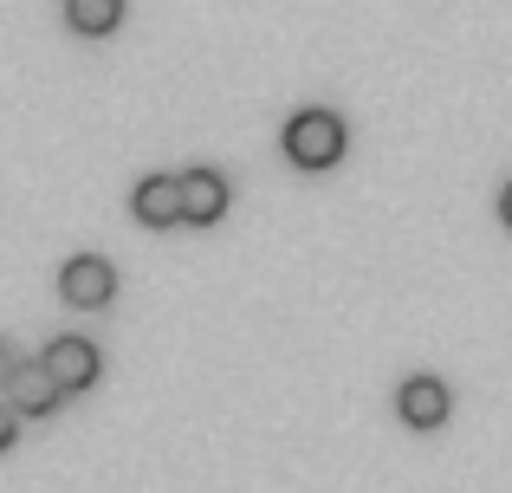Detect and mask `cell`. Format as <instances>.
Masks as SVG:
<instances>
[{
    "mask_svg": "<svg viewBox=\"0 0 512 493\" xmlns=\"http://www.w3.org/2000/svg\"><path fill=\"white\" fill-rule=\"evenodd\" d=\"M0 396L20 409V422L26 416H52V409L65 403V390L52 383V370L39 364V357H33V364H13V377H7V390H0Z\"/></svg>",
    "mask_w": 512,
    "mask_h": 493,
    "instance_id": "5",
    "label": "cell"
},
{
    "mask_svg": "<svg viewBox=\"0 0 512 493\" xmlns=\"http://www.w3.org/2000/svg\"><path fill=\"white\" fill-rule=\"evenodd\" d=\"M13 364H20V357H13V344L0 338V390H7V377H13Z\"/></svg>",
    "mask_w": 512,
    "mask_h": 493,
    "instance_id": "10",
    "label": "cell"
},
{
    "mask_svg": "<svg viewBox=\"0 0 512 493\" xmlns=\"http://www.w3.org/2000/svg\"><path fill=\"white\" fill-rule=\"evenodd\" d=\"M130 208H137L143 228H175L182 221V176H143Z\"/></svg>",
    "mask_w": 512,
    "mask_h": 493,
    "instance_id": "6",
    "label": "cell"
},
{
    "mask_svg": "<svg viewBox=\"0 0 512 493\" xmlns=\"http://www.w3.org/2000/svg\"><path fill=\"white\" fill-rule=\"evenodd\" d=\"M227 215V182L214 176V169H188L182 176V221H195V228H208V221Z\"/></svg>",
    "mask_w": 512,
    "mask_h": 493,
    "instance_id": "7",
    "label": "cell"
},
{
    "mask_svg": "<svg viewBox=\"0 0 512 493\" xmlns=\"http://www.w3.org/2000/svg\"><path fill=\"white\" fill-rule=\"evenodd\" d=\"M396 409H402V422H409V429H441V422L454 416V390L441 377H409L396 390Z\"/></svg>",
    "mask_w": 512,
    "mask_h": 493,
    "instance_id": "4",
    "label": "cell"
},
{
    "mask_svg": "<svg viewBox=\"0 0 512 493\" xmlns=\"http://www.w3.org/2000/svg\"><path fill=\"white\" fill-rule=\"evenodd\" d=\"M59 299L78 305V312H98V305L117 299V273L111 260H98V253H78V260L59 266Z\"/></svg>",
    "mask_w": 512,
    "mask_h": 493,
    "instance_id": "2",
    "label": "cell"
},
{
    "mask_svg": "<svg viewBox=\"0 0 512 493\" xmlns=\"http://www.w3.org/2000/svg\"><path fill=\"white\" fill-rule=\"evenodd\" d=\"M13 435H20V409H13V403H0V455L13 448Z\"/></svg>",
    "mask_w": 512,
    "mask_h": 493,
    "instance_id": "9",
    "label": "cell"
},
{
    "mask_svg": "<svg viewBox=\"0 0 512 493\" xmlns=\"http://www.w3.org/2000/svg\"><path fill=\"white\" fill-rule=\"evenodd\" d=\"M39 364L52 370V383H59L65 396H72V390H91V383H98L104 357H98V344H91V338H52L46 351H39Z\"/></svg>",
    "mask_w": 512,
    "mask_h": 493,
    "instance_id": "3",
    "label": "cell"
},
{
    "mask_svg": "<svg viewBox=\"0 0 512 493\" xmlns=\"http://www.w3.org/2000/svg\"><path fill=\"white\" fill-rule=\"evenodd\" d=\"M500 215H506V228H512V182H506V195H500Z\"/></svg>",
    "mask_w": 512,
    "mask_h": 493,
    "instance_id": "11",
    "label": "cell"
},
{
    "mask_svg": "<svg viewBox=\"0 0 512 493\" xmlns=\"http://www.w3.org/2000/svg\"><path fill=\"white\" fill-rule=\"evenodd\" d=\"M344 117H331V111H299L286 124V156L299 169H331L344 156Z\"/></svg>",
    "mask_w": 512,
    "mask_h": 493,
    "instance_id": "1",
    "label": "cell"
},
{
    "mask_svg": "<svg viewBox=\"0 0 512 493\" xmlns=\"http://www.w3.org/2000/svg\"><path fill=\"white\" fill-rule=\"evenodd\" d=\"M65 20H72V33L104 39V33H117V20H124V0H65Z\"/></svg>",
    "mask_w": 512,
    "mask_h": 493,
    "instance_id": "8",
    "label": "cell"
}]
</instances>
